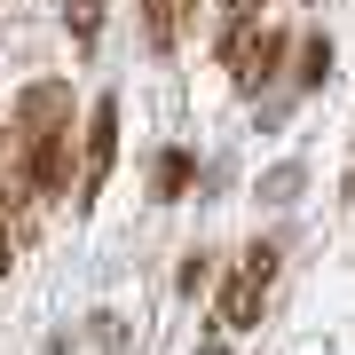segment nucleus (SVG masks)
Masks as SVG:
<instances>
[{
  "mask_svg": "<svg viewBox=\"0 0 355 355\" xmlns=\"http://www.w3.org/2000/svg\"><path fill=\"white\" fill-rule=\"evenodd\" d=\"M300 190H308V166H300V158H284V166H268V174H261V190H253V198H261V205H292Z\"/></svg>",
  "mask_w": 355,
  "mask_h": 355,
  "instance_id": "6e6552de",
  "label": "nucleus"
},
{
  "mask_svg": "<svg viewBox=\"0 0 355 355\" xmlns=\"http://www.w3.org/2000/svg\"><path fill=\"white\" fill-rule=\"evenodd\" d=\"M198 284H214V253H182V292H198Z\"/></svg>",
  "mask_w": 355,
  "mask_h": 355,
  "instance_id": "9d476101",
  "label": "nucleus"
},
{
  "mask_svg": "<svg viewBox=\"0 0 355 355\" xmlns=\"http://www.w3.org/2000/svg\"><path fill=\"white\" fill-rule=\"evenodd\" d=\"M190 182H198V158H190V150H166V158L150 166V190H158V205H182V198H190Z\"/></svg>",
  "mask_w": 355,
  "mask_h": 355,
  "instance_id": "0eeeda50",
  "label": "nucleus"
},
{
  "mask_svg": "<svg viewBox=\"0 0 355 355\" xmlns=\"http://www.w3.org/2000/svg\"><path fill=\"white\" fill-rule=\"evenodd\" d=\"M284 48H292V32L261 24V16H245V24L221 40V55H229V79H237V95H261L268 79L284 71Z\"/></svg>",
  "mask_w": 355,
  "mask_h": 355,
  "instance_id": "f257e3e1",
  "label": "nucleus"
},
{
  "mask_svg": "<svg viewBox=\"0 0 355 355\" xmlns=\"http://www.w3.org/2000/svg\"><path fill=\"white\" fill-rule=\"evenodd\" d=\"M111 158H119V95H95L87 103V135H79V205L103 190Z\"/></svg>",
  "mask_w": 355,
  "mask_h": 355,
  "instance_id": "7ed1b4c3",
  "label": "nucleus"
},
{
  "mask_svg": "<svg viewBox=\"0 0 355 355\" xmlns=\"http://www.w3.org/2000/svg\"><path fill=\"white\" fill-rule=\"evenodd\" d=\"M8 127H16V142H40V135H64V127H71V79H32V87L16 95Z\"/></svg>",
  "mask_w": 355,
  "mask_h": 355,
  "instance_id": "20e7f679",
  "label": "nucleus"
},
{
  "mask_svg": "<svg viewBox=\"0 0 355 355\" xmlns=\"http://www.w3.org/2000/svg\"><path fill=\"white\" fill-rule=\"evenodd\" d=\"M64 32L79 40V48H95V32H103V0H64Z\"/></svg>",
  "mask_w": 355,
  "mask_h": 355,
  "instance_id": "1a4fd4ad",
  "label": "nucleus"
},
{
  "mask_svg": "<svg viewBox=\"0 0 355 355\" xmlns=\"http://www.w3.org/2000/svg\"><path fill=\"white\" fill-rule=\"evenodd\" d=\"M292 55V87H324L331 79V40L324 32H300V48H284Z\"/></svg>",
  "mask_w": 355,
  "mask_h": 355,
  "instance_id": "423d86ee",
  "label": "nucleus"
},
{
  "mask_svg": "<svg viewBox=\"0 0 355 355\" xmlns=\"http://www.w3.org/2000/svg\"><path fill=\"white\" fill-rule=\"evenodd\" d=\"M198 355H229V347H221V340H205V347H198Z\"/></svg>",
  "mask_w": 355,
  "mask_h": 355,
  "instance_id": "9b49d317",
  "label": "nucleus"
},
{
  "mask_svg": "<svg viewBox=\"0 0 355 355\" xmlns=\"http://www.w3.org/2000/svg\"><path fill=\"white\" fill-rule=\"evenodd\" d=\"M190 16H198V0H142V40L166 55L182 32H190Z\"/></svg>",
  "mask_w": 355,
  "mask_h": 355,
  "instance_id": "39448f33",
  "label": "nucleus"
},
{
  "mask_svg": "<svg viewBox=\"0 0 355 355\" xmlns=\"http://www.w3.org/2000/svg\"><path fill=\"white\" fill-rule=\"evenodd\" d=\"M268 284H277V245H245V253H237V268H229V284H221L214 324H221V331H245V324L261 316Z\"/></svg>",
  "mask_w": 355,
  "mask_h": 355,
  "instance_id": "f03ea898",
  "label": "nucleus"
}]
</instances>
